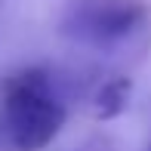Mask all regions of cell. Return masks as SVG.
I'll return each instance as SVG.
<instances>
[{"mask_svg": "<svg viewBox=\"0 0 151 151\" xmlns=\"http://www.w3.org/2000/svg\"><path fill=\"white\" fill-rule=\"evenodd\" d=\"M3 129L19 151L46 148L65 127L68 108L46 68H22L0 83Z\"/></svg>", "mask_w": 151, "mask_h": 151, "instance_id": "6da1fadb", "label": "cell"}, {"mask_svg": "<svg viewBox=\"0 0 151 151\" xmlns=\"http://www.w3.org/2000/svg\"><path fill=\"white\" fill-rule=\"evenodd\" d=\"M145 19V0H65L59 31L80 46L108 50L133 37Z\"/></svg>", "mask_w": 151, "mask_h": 151, "instance_id": "7a4b0ae2", "label": "cell"}, {"mask_svg": "<svg viewBox=\"0 0 151 151\" xmlns=\"http://www.w3.org/2000/svg\"><path fill=\"white\" fill-rule=\"evenodd\" d=\"M133 99V80L129 77H108L93 93V117L96 120H114L127 111Z\"/></svg>", "mask_w": 151, "mask_h": 151, "instance_id": "3957f363", "label": "cell"}, {"mask_svg": "<svg viewBox=\"0 0 151 151\" xmlns=\"http://www.w3.org/2000/svg\"><path fill=\"white\" fill-rule=\"evenodd\" d=\"M148 151H151V148H148Z\"/></svg>", "mask_w": 151, "mask_h": 151, "instance_id": "277c9868", "label": "cell"}]
</instances>
